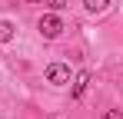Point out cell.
<instances>
[{
  "instance_id": "cell-3",
  "label": "cell",
  "mask_w": 123,
  "mask_h": 119,
  "mask_svg": "<svg viewBox=\"0 0 123 119\" xmlns=\"http://www.w3.org/2000/svg\"><path fill=\"white\" fill-rule=\"evenodd\" d=\"M86 83H90V73L83 70V73H77V79H73V89H70V96L73 99H80L83 96V89H86Z\"/></svg>"
},
{
  "instance_id": "cell-5",
  "label": "cell",
  "mask_w": 123,
  "mask_h": 119,
  "mask_svg": "<svg viewBox=\"0 0 123 119\" xmlns=\"http://www.w3.org/2000/svg\"><path fill=\"white\" fill-rule=\"evenodd\" d=\"M83 7H86L90 13H103V10L110 7V0H83Z\"/></svg>"
},
{
  "instance_id": "cell-4",
  "label": "cell",
  "mask_w": 123,
  "mask_h": 119,
  "mask_svg": "<svg viewBox=\"0 0 123 119\" xmlns=\"http://www.w3.org/2000/svg\"><path fill=\"white\" fill-rule=\"evenodd\" d=\"M13 33H17V27H13L10 20H0V43H10Z\"/></svg>"
},
{
  "instance_id": "cell-8",
  "label": "cell",
  "mask_w": 123,
  "mask_h": 119,
  "mask_svg": "<svg viewBox=\"0 0 123 119\" xmlns=\"http://www.w3.org/2000/svg\"><path fill=\"white\" fill-rule=\"evenodd\" d=\"M27 3H40V0H27Z\"/></svg>"
},
{
  "instance_id": "cell-7",
  "label": "cell",
  "mask_w": 123,
  "mask_h": 119,
  "mask_svg": "<svg viewBox=\"0 0 123 119\" xmlns=\"http://www.w3.org/2000/svg\"><path fill=\"white\" fill-rule=\"evenodd\" d=\"M103 119H123V116H120V109H106V116H103Z\"/></svg>"
},
{
  "instance_id": "cell-1",
  "label": "cell",
  "mask_w": 123,
  "mask_h": 119,
  "mask_svg": "<svg viewBox=\"0 0 123 119\" xmlns=\"http://www.w3.org/2000/svg\"><path fill=\"white\" fill-rule=\"evenodd\" d=\"M37 27H40V37H43V40H57L60 30H63V20L57 17V13H43Z\"/></svg>"
},
{
  "instance_id": "cell-2",
  "label": "cell",
  "mask_w": 123,
  "mask_h": 119,
  "mask_svg": "<svg viewBox=\"0 0 123 119\" xmlns=\"http://www.w3.org/2000/svg\"><path fill=\"white\" fill-rule=\"evenodd\" d=\"M47 83H53V86L70 83V70H67L63 63H50V66H47Z\"/></svg>"
},
{
  "instance_id": "cell-6",
  "label": "cell",
  "mask_w": 123,
  "mask_h": 119,
  "mask_svg": "<svg viewBox=\"0 0 123 119\" xmlns=\"http://www.w3.org/2000/svg\"><path fill=\"white\" fill-rule=\"evenodd\" d=\"M43 3H47L50 10H63V7H67V0H43Z\"/></svg>"
}]
</instances>
